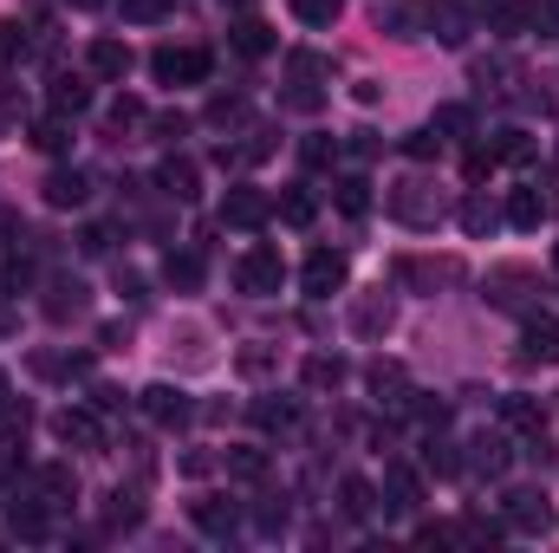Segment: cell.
<instances>
[{
    "instance_id": "1",
    "label": "cell",
    "mask_w": 559,
    "mask_h": 553,
    "mask_svg": "<svg viewBox=\"0 0 559 553\" xmlns=\"http://www.w3.org/2000/svg\"><path fill=\"white\" fill-rule=\"evenodd\" d=\"M384 215L404 222V228H436L442 222V189L429 176H397V183H384Z\"/></svg>"
},
{
    "instance_id": "2",
    "label": "cell",
    "mask_w": 559,
    "mask_h": 553,
    "mask_svg": "<svg viewBox=\"0 0 559 553\" xmlns=\"http://www.w3.org/2000/svg\"><path fill=\"white\" fill-rule=\"evenodd\" d=\"M501 528H514V534H527V541L554 534L559 515H554V502H547V489H508V495H501Z\"/></svg>"
},
{
    "instance_id": "3",
    "label": "cell",
    "mask_w": 559,
    "mask_h": 553,
    "mask_svg": "<svg viewBox=\"0 0 559 553\" xmlns=\"http://www.w3.org/2000/svg\"><path fill=\"white\" fill-rule=\"evenodd\" d=\"M150 72H156V85H202L215 72V52L209 46H156Z\"/></svg>"
},
{
    "instance_id": "4",
    "label": "cell",
    "mask_w": 559,
    "mask_h": 553,
    "mask_svg": "<svg viewBox=\"0 0 559 553\" xmlns=\"http://www.w3.org/2000/svg\"><path fill=\"white\" fill-rule=\"evenodd\" d=\"M235 286H241L248 299H274L280 286H286V261H280V248H248V255L235 261Z\"/></svg>"
},
{
    "instance_id": "5",
    "label": "cell",
    "mask_w": 559,
    "mask_h": 553,
    "mask_svg": "<svg viewBox=\"0 0 559 553\" xmlns=\"http://www.w3.org/2000/svg\"><path fill=\"white\" fill-rule=\"evenodd\" d=\"M52 436L66 443V449H85V456H105V423L92 404H66V411H52Z\"/></svg>"
},
{
    "instance_id": "6",
    "label": "cell",
    "mask_w": 559,
    "mask_h": 553,
    "mask_svg": "<svg viewBox=\"0 0 559 553\" xmlns=\"http://www.w3.org/2000/svg\"><path fill=\"white\" fill-rule=\"evenodd\" d=\"M222 222H228V228H267V222H274V196L254 189V183H228V196H222Z\"/></svg>"
},
{
    "instance_id": "7",
    "label": "cell",
    "mask_w": 559,
    "mask_h": 553,
    "mask_svg": "<svg viewBox=\"0 0 559 553\" xmlns=\"http://www.w3.org/2000/svg\"><path fill=\"white\" fill-rule=\"evenodd\" d=\"M345 280H352V261H345L338 248H312V255H306V268H299V286H306L312 299L345 293Z\"/></svg>"
},
{
    "instance_id": "8",
    "label": "cell",
    "mask_w": 559,
    "mask_h": 553,
    "mask_svg": "<svg viewBox=\"0 0 559 553\" xmlns=\"http://www.w3.org/2000/svg\"><path fill=\"white\" fill-rule=\"evenodd\" d=\"M138 411L156 423V430H182L189 416H195V404H189V391L182 385H143L138 391Z\"/></svg>"
},
{
    "instance_id": "9",
    "label": "cell",
    "mask_w": 559,
    "mask_h": 553,
    "mask_svg": "<svg viewBox=\"0 0 559 553\" xmlns=\"http://www.w3.org/2000/svg\"><path fill=\"white\" fill-rule=\"evenodd\" d=\"M423 13H429V39L436 46H468V33H475V7L468 0H423Z\"/></svg>"
},
{
    "instance_id": "10",
    "label": "cell",
    "mask_w": 559,
    "mask_h": 553,
    "mask_svg": "<svg viewBox=\"0 0 559 553\" xmlns=\"http://www.w3.org/2000/svg\"><path fill=\"white\" fill-rule=\"evenodd\" d=\"M85 66H92V79H105V85H124V79H131V66H138V52H131L124 39L98 33V39H92V52H85Z\"/></svg>"
},
{
    "instance_id": "11",
    "label": "cell",
    "mask_w": 559,
    "mask_h": 553,
    "mask_svg": "<svg viewBox=\"0 0 559 553\" xmlns=\"http://www.w3.org/2000/svg\"><path fill=\"white\" fill-rule=\"evenodd\" d=\"M391 326H397V299H391L384 286H378V293H358V299H352V332H358V339H384Z\"/></svg>"
},
{
    "instance_id": "12",
    "label": "cell",
    "mask_w": 559,
    "mask_h": 553,
    "mask_svg": "<svg viewBox=\"0 0 559 553\" xmlns=\"http://www.w3.org/2000/svg\"><path fill=\"white\" fill-rule=\"evenodd\" d=\"M189 521H195L209 541H235V534H241V508L222 502V495H195V502H189Z\"/></svg>"
},
{
    "instance_id": "13",
    "label": "cell",
    "mask_w": 559,
    "mask_h": 553,
    "mask_svg": "<svg viewBox=\"0 0 559 553\" xmlns=\"http://www.w3.org/2000/svg\"><path fill=\"white\" fill-rule=\"evenodd\" d=\"M481 293H488V306H508V313H521V306L540 293V280L527 274V268H495V274L481 280Z\"/></svg>"
},
{
    "instance_id": "14",
    "label": "cell",
    "mask_w": 559,
    "mask_h": 553,
    "mask_svg": "<svg viewBox=\"0 0 559 553\" xmlns=\"http://www.w3.org/2000/svg\"><path fill=\"white\" fill-rule=\"evenodd\" d=\"M7 534L46 541V534H52V508H46L39 495H7Z\"/></svg>"
},
{
    "instance_id": "15",
    "label": "cell",
    "mask_w": 559,
    "mask_h": 553,
    "mask_svg": "<svg viewBox=\"0 0 559 553\" xmlns=\"http://www.w3.org/2000/svg\"><path fill=\"white\" fill-rule=\"evenodd\" d=\"M85 299H92V286H85V280L59 274V280H46V299H39V313H46L52 326H66V319H79V313H85Z\"/></svg>"
},
{
    "instance_id": "16",
    "label": "cell",
    "mask_w": 559,
    "mask_h": 553,
    "mask_svg": "<svg viewBox=\"0 0 559 553\" xmlns=\"http://www.w3.org/2000/svg\"><path fill=\"white\" fill-rule=\"evenodd\" d=\"M384 508H397V515H417L423 508V475L411 469V462H384Z\"/></svg>"
},
{
    "instance_id": "17",
    "label": "cell",
    "mask_w": 559,
    "mask_h": 553,
    "mask_svg": "<svg viewBox=\"0 0 559 553\" xmlns=\"http://www.w3.org/2000/svg\"><path fill=\"white\" fill-rule=\"evenodd\" d=\"M156 189H163L169 202H195V196H202V169H195V156H163V163H156Z\"/></svg>"
},
{
    "instance_id": "18",
    "label": "cell",
    "mask_w": 559,
    "mask_h": 553,
    "mask_svg": "<svg viewBox=\"0 0 559 553\" xmlns=\"http://www.w3.org/2000/svg\"><path fill=\"white\" fill-rule=\"evenodd\" d=\"M365 385H371V398H378V404H391V411H404V404L417 398V391H411V372H404L397 358H378V365L365 372Z\"/></svg>"
},
{
    "instance_id": "19",
    "label": "cell",
    "mask_w": 559,
    "mask_h": 553,
    "mask_svg": "<svg viewBox=\"0 0 559 553\" xmlns=\"http://www.w3.org/2000/svg\"><path fill=\"white\" fill-rule=\"evenodd\" d=\"M378 33H391V39H429L423 0H391V7H378Z\"/></svg>"
},
{
    "instance_id": "20",
    "label": "cell",
    "mask_w": 559,
    "mask_h": 553,
    "mask_svg": "<svg viewBox=\"0 0 559 553\" xmlns=\"http://www.w3.org/2000/svg\"><path fill=\"white\" fill-rule=\"evenodd\" d=\"M39 189H46V209H85L92 202V176L85 169H52Z\"/></svg>"
},
{
    "instance_id": "21",
    "label": "cell",
    "mask_w": 559,
    "mask_h": 553,
    "mask_svg": "<svg viewBox=\"0 0 559 553\" xmlns=\"http://www.w3.org/2000/svg\"><path fill=\"white\" fill-rule=\"evenodd\" d=\"M345 378H352V365H345L338 352H312V358L299 365V385H306L312 398H325V391H338Z\"/></svg>"
},
{
    "instance_id": "22",
    "label": "cell",
    "mask_w": 559,
    "mask_h": 553,
    "mask_svg": "<svg viewBox=\"0 0 559 553\" xmlns=\"http://www.w3.org/2000/svg\"><path fill=\"white\" fill-rule=\"evenodd\" d=\"M33 495H39L46 508H72V502H79V475H72V462H46V469L33 475Z\"/></svg>"
},
{
    "instance_id": "23",
    "label": "cell",
    "mask_w": 559,
    "mask_h": 553,
    "mask_svg": "<svg viewBox=\"0 0 559 553\" xmlns=\"http://www.w3.org/2000/svg\"><path fill=\"white\" fill-rule=\"evenodd\" d=\"M475 13H488V26L501 33V39H521L527 26H534V7L527 0H468Z\"/></svg>"
},
{
    "instance_id": "24",
    "label": "cell",
    "mask_w": 559,
    "mask_h": 553,
    "mask_svg": "<svg viewBox=\"0 0 559 553\" xmlns=\"http://www.w3.org/2000/svg\"><path fill=\"white\" fill-rule=\"evenodd\" d=\"M508 456H514V449H508L501 430H481V436L468 443V469H475V475H508Z\"/></svg>"
},
{
    "instance_id": "25",
    "label": "cell",
    "mask_w": 559,
    "mask_h": 553,
    "mask_svg": "<svg viewBox=\"0 0 559 553\" xmlns=\"http://www.w3.org/2000/svg\"><path fill=\"white\" fill-rule=\"evenodd\" d=\"M338 508H345V521H371V515H378V482L338 475Z\"/></svg>"
},
{
    "instance_id": "26",
    "label": "cell",
    "mask_w": 559,
    "mask_h": 553,
    "mask_svg": "<svg viewBox=\"0 0 559 553\" xmlns=\"http://www.w3.org/2000/svg\"><path fill=\"white\" fill-rule=\"evenodd\" d=\"M501 423H508V430L540 436V430H547V404H540V398H527V391H508V398H501Z\"/></svg>"
},
{
    "instance_id": "27",
    "label": "cell",
    "mask_w": 559,
    "mask_h": 553,
    "mask_svg": "<svg viewBox=\"0 0 559 553\" xmlns=\"http://www.w3.org/2000/svg\"><path fill=\"white\" fill-rule=\"evenodd\" d=\"M521 365H559V319H534V326H527Z\"/></svg>"
},
{
    "instance_id": "28",
    "label": "cell",
    "mask_w": 559,
    "mask_h": 553,
    "mask_svg": "<svg viewBox=\"0 0 559 553\" xmlns=\"http://www.w3.org/2000/svg\"><path fill=\"white\" fill-rule=\"evenodd\" d=\"M547 215H554V202H547L540 189H514L508 209H501V222H514V228H540Z\"/></svg>"
},
{
    "instance_id": "29",
    "label": "cell",
    "mask_w": 559,
    "mask_h": 553,
    "mask_svg": "<svg viewBox=\"0 0 559 553\" xmlns=\"http://www.w3.org/2000/svg\"><path fill=\"white\" fill-rule=\"evenodd\" d=\"M202 255L195 248H169V261H163V280H169V293H195L202 286Z\"/></svg>"
},
{
    "instance_id": "30",
    "label": "cell",
    "mask_w": 559,
    "mask_h": 553,
    "mask_svg": "<svg viewBox=\"0 0 559 553\" xmlns=\"http://www.w3.org/2000/svg\"><path fill=\"white\" fill-rule=\"evenodd\" d=\"M33 150H46V156H66V150H72V118H66V111H46V118H33Z\"/></svg>"
},
{
    "instance_id": "31",
    "label": "cell",
    "mask_w": 559,
    "mask_h": 553,
    "mask_svg": "<svg viewBox=\"0 0 559 553\" xmlns=\"http://www.w3.org/2000/svg\"><path fill=\"white\" fill-rule=\"evenodd\" d=\"M397 280L404 286H449V280H462V261H397Z\"/></svg>"
},
{
    "instance_id": "32",
    "label": "cell",
    "mask_w": 559,
    "mask_h": 553,
    "mask_svg": "<svg viewBox=\"0 0 559 553\" xmlns=\"http://www.w3.org/2000/svg\"><path fill=\"white\" fill-rule=\"evenodd\" d=\"M274 215L286 222V228H312V215H319V196H312L306 183H293V189L274 202Z\"/></svg>"
},
{
    "instance_id": "33",
    "label": "cell",
    "mask_w": 559,
    "mask_h": 553,
    "mask_svg": "<svg viewBox=\"0 0 559 553\" xmlns=\"http://www.w3.org/2000/svg\"><path fill=\"white\" fill-rule=\"evenodd\" d=\"M455 222H462V235H475V242H481V235H495V228H501V209H495L488 196H468V202L455 209Z\"/></svg>"
},
{
    "instance_id": "34",
    "label": "cell",
    "mask_w": 559,
    "mask_h": 553,
    "mask_svg": "<svg viewBox=\"0 0 559 553\" xmlns=\"http://www.w3.org/2000/svg\"><path fill=\"white\" fill-rule=\"evenodd\" d=\"M52 111H66V118H85V111H92V85L59 72V79H52Z\"/></svg>"
},
{
    "instance_id": "35",
    "label": "cell",
    "mask_w": 559,
    "mask_h": 553,
    "mask_svg": "<svg viewBox=\"0 0 559 553\" xmlns=\"http://www.w3.org/2000/svg\"><path fill=\"white\" fill-rule=\"evenodd\" d=\"M33 372H39V378H85L92 358H85V352H33Z\"/></svg>"
},
{
    "instance_id": "36",
    "label": "cell",
    "mask_w": 559,
    "mask_h": 553,
    "mask_svg": "<svg viewBox=\"0 0 559 553\" xmlns=\"http://www.w3.org/2000/svg\"><path fill=\"white\" fill-rule=\"evenodd\" d=\"M423 469H429V475H462V469H468V456H462L449 436H429V443H423Z\"/></svg>"
},
{
    "instance_id": "37",
    "label": "cell",
    "mask_w": 559,
    "mask_h": 553,
    "mask_svg": "<svg viewBox=\"0 0 559 553\" xmlns=\"http://www.w3.org/2000/svg\"><path fill=\"white\" fill-rule=\"evenodd\" d=\"M105 528H111V534H131V528H143V495H124V489H118V495L105 502Z\"/></svg>"
},
{
    "instance_id": "38",
    "label": "cell",
    "mask_w": 559,
    "mask_h": 553,
    "mask_svg": "<svg viewBox=\"0 0 559 553\" xmlns=\"http://www.w3.org/2000/svg\"><path fill=\"white\" fill-rule=\"evenodd\" d=\"M235 52H241V59H267V52H274V26H267V20H241V26H235Z\"/></svg>"
},
{
    "instance_id": "39",
    "label": "cell",
    "mask_w": 559,
    "mask_h": 553,
    "mask_svg": "<svg viewBox=\"0 0 559 553\" xmlns=\"http://www.w3.org/2000/svg\"><path fill=\"white\" fill-rule=\"evenodd\" d=\"M222 469H228L235 482H267V449H248V443H241V449L222 456Z\"/></svg>"
},
{
    "instance_id": "40",
    "label": "cell",
    "mask_w": 559,
    "mask_h": 553,
    "mask_svg": "<svg viewBox=\"0 0 559 553\" xmlns=\"http://www.w3.org/2000/svg\"><path fill=\"white\" fill-rule=\"evenodd\" d=\"M254 423H261V430H293V423H299V398H261V404H254Z\"/></svg>"
},
{
    "instance_id": "41",
    "label": "cell",
    "mask_w": 559,
    "mask_h": 553,
    "mask_svg": "<svg viewBox=\"0 0 559 553\" xmlns=\"http://www.w3.org/2000/svg\"><path fill=\"white\" fill-rule=\"evenodd\" d=\"M429 125H436V138H442V143L468 138V131H475V111H468V105H436V118H429Z\"/></svg>"
},
{
    "instance_id": "42",
    "label": "cell",
    "mask_w": 559,
    "mask_h": 553,
    "mask_svg": "<svg viewBox=\"0 0 559 553\" xmlns=\"http://www.w3.org/2000/svg\"><path fill=\"white\" fill-rule=\"evenodd\" d=\"M338 13H345V0H293L299 26H338Z\"/></svg>"
},
{
    "instance_id": "43",
    "label": "cell",
    "mask_w": 559,
    "mask_h": 553,
    "mask_svg": "<svg viewBox=\"0 0 559 553\" xmlns=\"http://www.w3.org/2000/svg\"><path fill=\"white\" fill-rule=\"evenodd\" d=\"M209 125H215V131L248 125V98H228V92H222V98H209Z\"/></svg>"
},
{
    "instance_id": "44",
    "label": "cell",
    "mask_w": 559,
    "mask_h": 553,
    "mask_svg": "<svg viewBox=\"0 0 559 553\" xmlns=\"http://www.w3.org/2000/svg\"><path fill=\"white\" fill-rule=\"evenodd\" d=\"M235 365H241V378H261V372H274V365H280V352L254 339V345H241V352H235Z\"/></svg>"
},
{
    "instance_id": "45",
    "label": "cell",
    "mask_w": 559,
    "mask_h": 553,
    "mask_svg": "<svg viewBox=\"0 0 559 553\" xmlns=\"http://www.w3.org/2000/svg\"><path fill=\"white\" fill-rule=\"evenodd\" d=\"M319 105H325V92H319L312 79H293V85H286V111H299V118H312Z\"/></svg>"
},
{
    "instance_id": "46",
    "label": "cell",
    "mask_w": 559,
    "mask_h": 553,
    "mask_svg": "<svg viewBox=\"0 0 559 553\" xmlns=\"http://www.w3.org/2000/svg\"><path fill=\"white\" fill-rule=\"evenodd\" d=\"M338 209L345 215H365L371 209V183L365 176H338Z\"/></svg>"
},
{
    "instance_id": "47",
    "label": "cell",
    "mask_w": 559,
    "mask_h": 553,
    "mask_svg": "<svg viewBox=\"0 0 559 553\" xmlns=\"http://www.w3.org/2000/svg\"><path fill=\"white\" fill-rule=\"evenodd\" d=\"M488 150H495V163H527V156H534V138H527V131H501Z\"/></svg>"
},
{
    "instance_id": "48",
    "label": "cell",
    "mask_w": 559,
    "mask_h": 553,
    "mask_svg": "<svg viewBox=\"0 0 559 553\" xmlns=\"http://www.w3.org/2000/svg\"><path fill=\"white\" fill-rule=\"evenodd\" d=\"M404 156H411V163H436V156H442V138H436V125L411 131V138H404Z\"/></svg>"
},
{
    "instance_id": "49",
    "label": "cell",
    "mask_w": 559,
    "mask_h": 553,
    "mask_svg": "<svg viewBox=\"0 0 559 553\" xmlns=\"http://www.w3.org/2000/svg\"><path fill=\"white\" fill-rule=\"evenodd\" d=\"M143 118H150V111H143V98H131V92L111 105V131H118V138H124V131H138Z\"/></svg>"
},
{
    "instance_id": "50",
    "label": "cell",
    "mask_w": 559,
    "mask_h": 553,
    "mask_svg": "<svg viewBox=\"0 0 559 553\" xmlns=\"http://www.w3.org/2000/svg\"><path fill=\"white\" fill-rule=\"evenodd\" d=\"M118 7H124V20L156 26V20H169V7H176V0H118Z\"/></svg>"
},
{
    "instance_id": "51",
    "label": "cell",
    "mask_w": 559,
    "mask_h": 553,
    "mask_svg": "<svg viewBox=\"0 0 559 553\" xmlns=\"http://www.w3.org/2000/svg\"><path fill=\"white\" fill-rule=\"evenodd\" d=\"M508 79H514V59H475V85H495V92H508Z\"/></svg>"
},
{
    "instance_id": "52",
    "label": "cell",
    "mask_w": 559,
    "mask_h": 553,
    "mask_svg": "<svg viewBox=\"0 0 559 553\" xmlns=\"http://www.w3.org/2000/svg\"><path fill=\"white\" fill-rule=\"evenodd\" d=\"M286 521H293L286 502H261V508H254V528H261V534H286Z\"/></svg>"
},
{
    "instance_id": "53",
    "label": "cell",
    "mask_w": 559,
    "mask_h": 553,
    "mask_svg": "<svg viewBox=\"0 0 559 553\" xmlns=\"http://www.w3.org/2000/svg\"><path fill=\"white\" fill-rule=\"evenodd\" d=\"M286 72H293V79H325V72H332V59H319V52H293V59H286Z\"/></svg>"
},
{
    "instance_id": "54",
    "label": "cell",
    "mask_w": 559,
    "mask_h": 553,
    "mask_svg": "<svg viewBox=\"0 0 559 553\" xmlns=\"http://www.w3.org/2000/svg\"><path fill=\"white\" fill-rule=\"evenodd\" d=\"M20 52H26V26H20V20H0V66L20 59Z\"/></svg>"
},
{
    "instance_id": "55",
    "label": "cell",
    "mask_w": 559,
    "mask_h": 553,
    "mask_svg": "<svg viewBox=\"0 0 559 553\" xmlns=\"http://www.w3.org/2000/svg\"><path fill=\"white\" fill-rule=\"evenodd\" d=\"M150 131H156L163 143H182L189 138V118H182V111H163V118H150Z\"/></svg>"
},
{
    "instance_id": "56",
    "label": "cell",
    "mask_w": 559,
    "mask_h": 553,
    "mask_svg": "<svg viewBox=\"0 0 559 553\" xmlns=\"http://www.w3.org/2000/svg\"><path fill=\"white\" fill-rule=\"evenodd\" d=\"M299 156H306L312 169H325V163L338 156V143H332V138H306V143H299Z\"/></svg>"
},
{
    "instance_id": "57",
    "label": "cell",
    "mask_w": 559,
    "mask_h": 553,
    "mask_svg": "<svg viewBox=\"0 0 559 553\" xmlns=\"http://www.w3.org/2000/svg\"><path fill=\"white\" fill-rule=\"evenodd\" d=\"M111 242H118V235H111L105 222H92V228L79 235V248H85V255H111Z\"/></svg>"
},
{
    "instance_id": "58",
    "label": "cell",
    "mask_w": 559,
    "mask_h": 553,
    "mask_svg": "<svg viewBox=\"0 0 559 553\" xmlns=\"http://www.w3.org/2000/svg\"><path fill=\"white\" fill-rule=\"evenodd\" d=\"M124 404H131V398H124L118 385H98V391H92V411H124Z\"/></svg>"
},
{
    "instance_id": "59",
    "label": "cell",
    "mask_w": 559,
    "mask_h": 553,
    "mask_svg": "<svg viewBox=\"0 0 559 553\" xmlns=\"http://www.w3.org/2000/svg\"><path fill=\"white\" fill-rule=\"evenodd\" d=\"M26 286V261H0V293H20Z\"/></svg>"
},
{
    "instance_id": "60",
    "label": "cell",
    "mask_w": 559,
    "mask_h": 553,
    "mask_svg": "<svg viewBox=\"0 0 559 553\" xmlns=\"http://www.w3.org/2000/svg\"><path fill=\"white\" fill-rule=\"evenodd\" d=\"M20 242V209H0V255Z\"/></svg>"
},
{
    "instance_id": "61",
    "label": "cell",
    "mask_w": 559,
    "mask_h": 553,
    "mask_svg": "<svg viewBox=\"0 0 559 553\" xmlns=\"http://www.w3.org/2000/svg\"><path fill=\"white\" fill-rule=\"evenodd\" d=\"M209 469H215V456H209V449H189V456H182V475H209Z\"/></svg>"
},
{
    "instance_id": "62",
    "label": "cell",
    "mask_w": 559,
    "mask_h": 553,
    "mask_svg": "<svg viewBox=\"0 0 559 553\" xmlns=\"http://www.w3.org/2000/svg\"><path fill=\"white\" fill-rule=\"evenodd\" d=\"M0 416H26V404H13V385H7V372H0Z\"/></svg>"
},
{
    "instance_id": "63",
    "label": "cell",
    "mask_w": 559,
    "mask_h": 553,
    "mask_svg": "<svg viewBox=\"0 0 559 553\" xmlns=\"http://www.w3.org/2000/svg\"><path fill=\"white\" fill-rule=\"evenodd\" d=\"M66 7H79V13H98V7H111V0H66Z\"/></svg>"
},
{
    "instance_id": "64",
    "label": "cell",
    "mask_w": 559,
    "mask_h": 553,
    "mask_svg": "<svg viewBox=\"0 0 559 553\" xmlns=\"http://www.w3.org/2000/svg\"><path fill=\"white\" fill-rule=\"evenodd\" d=\"M554 268H559V242H554Z\"/></svg>"
}]
</instances>
